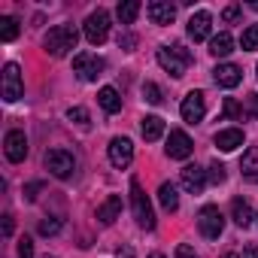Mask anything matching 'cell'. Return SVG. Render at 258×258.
<instances>
[{
	"label": "cell",
	"instance_id": "6da1fadb",
	"mask_svg": "<svg viewBox=\"0 0 258 258\" xmlns=\"http://www.w3.org/2000/svg\"><path fill=\"white\" fill-rule=\"evenodd\" d=\"M76 43H79V31H76L73 25H55V28H49V34H46V40H43V46H46V52H49L52 58L70 55V52L76 49Z\"/></svg>",
	"mask_w": 258,
	"mask_h": 258
},
{
	"label": "cell",
	"instance_id": "7a4b0ae2",
	"mask_svg": "<svg viewBox=\"0 0 258 258\" xmlns=\"http://www.w3.org/2000/svg\"><path fill=\"white\" fill-rule=\"evenodd\" d=\"M191 61H195V58H191V52H188L182 43H173V46H161V49H158V64H161L170 76H176V79L185 73V67H188Z\"/></svg>",
	"mask_w": 258,
	"mask_h": 258
},
{
	"label": "cell",
	"instance_id": "3957f363",
	"mask_svg": "<svg viewBox=\"0 0 258 258\" xmlns=\"http://www.w3.org/2000/svg\"><path fill=\"white\" fill-rule=\"evenodd\" d=\"M131 210H134V219H137V225H140V228H146V231H152V228H155L152 204H149V198H146V191L140 188V182H137V179H131Z\"/></svg>",
	"mask_w": 258,
	"mask_h": 258
},
{
	"label": "cell",
	"instance_id": "277c9868",
	"mask_svg": "<svg viewBox=\"0 0 258 258\" xmlns=\"http://www.w3.org/2000/svg\"><path fill=\"white\" fill-rule=\"evenodd\" d=\"M198 228H201V234H204L207 240L222 237V231H225V216H222V210L213 207V204H207V207L198 213Z\"/></svg>",
	"mask_w": 258,
	"mask_h": 258
},
{
	"label": "cell",
	"instance_id": "5b68a950",
	"mask_svg": "<svg viewBox=\"0 0 258 258\" xmlns=\"http://www.w3.org/2000/svg\"><path fill=\"white\" fill-rule=\"evenodd\" d=\"M82 34H85V40H88L91 46H100V43L109 37V16H106V10L91 13V16L85 19V25H82Z\"/></svg>",
	"mask_w": 258,
	"mask_h": 258
},
{
	"label": "cell",
	"instance_id": "8992f818",
	"mask_svg": "<svg viewBox=\"0 0 258 258\" xmlns=\"http://www.w3.org/2000/svg\"><path fill=\"white\" fill-rule=\"evenodd\" d=\"M103 67H106V61L97 58V55H88V52H82V55L73 58V70H76V76H79L82 82H94V79L103 73Z\"/></svg>",
	"mask_w": 258,
	"mask_h": 258
},
{
	"label": "cell",
	"instance_id": "52a82bcc",
	"mask_svg": "<svg viewBox=\"0 0 258 258\" xmlns=\"http://www.w3.org/2000/svg\"><path fill=\"white\" fill-rule=\"evenodd\" d=\"M46 167H49V173H52V176L67 179V176L73 173L76 161H73V155H70L67 149H49V152H46Z\"/></svg>",
	"mask_w": 258,
	"mask_h": 258
},
{
	"label": "cell",
	"instance_id": "ba28073f",
	"mask_svg": "<svg viewBox=\"0 0 258 258\" xmlns=\"http://www.w3.org/2000/svg\"><path fill=\"white\" fill-rule=\"evenodd\" d=\"M179 112H182V118H185L188 124L204 121V115H207V100H204V91H188V94L182 97Z\"/></svg>",
	"mask_w": 258,
	"mask_h": 258
},
{
	"label": "cell",
	"instance_id": "9c48e42d",
	"mask_svg": "<svg viewBox=\"0 0 258 258\" xmlns=\"http://www.w3.org/2000/svg\"><path fill=\"white\" fill-rule=\"evenodd\" d=\"M22 94H25L22 70H19V64H7V67H4V100H7V103H16Z\"/></svg>",
	"mask_w": 258,
	"mask_h": 258
},
{
	"label": "cell",
	"instance_id": "30bf717a",
	"mask_svg": "<svg viewBox=\"0 0 258 258\" xmlns=\"http://www.w3.org/2000/svg\"><path fill=\"white\" fill-rule=\"evenodd\" d=\"M109 161H112V167L124 170L127 164L134 161V143L127 140V137H115V140L109 143Z\"/></svg>",
	"mask_w": 258,
	"mask_h": 258
},
{
	"label": "cell",
	"instance_id": "8fae6325",
	"mask_svg": "<svg viewBox=\"0 0 258 258\" xmlns=\"http://www.w3.org/2000/svg\"><path fill=\"white\" fill-rule=\"evenodd\" d=\"M4 152H7V158L13 164L25 161L28 158V137H25V131H10L7 140H4Z\"/></svg>",
	"mask_w": 258,
	"mask_h": 258
},
{
	"label": "cell",
	"instance_id": "7c38bea8",
	"mask_svg": "<svg viewBox=\"0 0 258 258\" xmlns=\"http://www.w3.org/2000/svg\"><path fill=\"white\" fill-rule=\"evenodd\" d=\"M191 152H195L191 137H188L185 131H170V137H167V155L176 158V161H182V158H188Z\"/></svg>",
	"mask_w": 258,
	"mask_h": 258
},
{
	"label": "cell",
	"instance_id": "4fadbf2b",
	"mask_svg": "<svg viewBox=\"0 0 258 258\" xmlns=\"http://www.w3.org/2000/svg\"><path fill=\"white\" fill-rule=\"evenodd\" d=\"M210 25H213V16H210L207 10H201V13H195V16L188 19V37H191L195 43H201V40H207V37H210Z\"/></svg>",
	"mask_w": 258,
	"mask_h": 258
},
{
	"label": "cell",
	"instance_id": "5bb4252c",
	"mask_svg": "<svg viewBox=\"0 0 258 258\" xmlns=\"http://www.w3.org/2000/svg\"><path fill=\"white\" fill-rule=\"evenodd\" d=\"M182 185H185V191H191V195H201V191L207 188V170H201L198 164H188V167H182Z\"/></svg>",
	"mask_w": 258,
	"mask_h": 258
},
{
	"label": "cell",
	"instance_id": "9a60e30c",
	"mask_svg": "<svg viewBox=\"0 0 258 258\" xmlns=\"http://www.w3.org/2000/svg\"><path fill=\"white\" fill-rule=\"evenodd\" d=\"M146 13H149L152 25H170L176 19V7L167 4V0H152V4L146 7Z\"/></svg>",
	"mask_w": 258,
	"mask_h": 258
},
{
	"label": "cell",
	"instance_id": "2e32d148",
	"mask_svg": "<svg viewBox=\"0 0 258 258\" xmlns=\"http://www.w3.org/2000/svg\"><path fill=\"white\" fill-rule=\"evenodd\" d=\"M213 79H216V85H222V88H237L240 79H243V73H240L237 64H219V67L213 70Z\"/></svg>",
	"mask_w": 258,
	"mask_h": 258
},
{
	"label": "cell",
	"instance_id": "e0dca14e",
	"mask_svg": "<svg viewBox=\"0 0 258 258\" xmlns=\"http://www.w3.org/2000/svg\"><path fill=\"white\" fill-rule=\"evenodd\" d=\"M213 143L219 146V152H234V149L243 146V131H240V127H228V131H219Z\"/></svg>",
	"mask_w": 258,
	"mask_h": 258
},
{
	"label": "cell",
	"instance_id": "ac0fdd59",
	"mask_svg": "<svg viewBox=\"0 0 258 258\" xmlns=\"http://www.w3.org/2000/svg\"><path fill=\"white\" fill-rule=\"evenodd\" d=\"M118 213H121V198H118V195H109V198L97 207V219H100L103 225H112V222L118 219Z\"/></svg>",
	"mask_w": 258,
	"mask_h": 258
},
{
	"label": "cell",
	"instance_id": "d6986e66",
	"mask_svg": "<svg viewBox=\"0 0 258 258\" xmlns=\"http://www.w3.org/2000/svg\"><path fill=\"white\" fill-rule=\"evenodd\" d=\"M140 131H143V137H146L149 143L161 140V134H164V118H161V115H146V118L140 121Z\"/></svg>",
	"mask_w": 258,
	"mask_h": 258
},
{
	"label": "cell",
	"instance_id": "ffe728a7",
	"mask_svg": "<svg viewBox=\"0 0 258 258\" xmlns=\"http://www.w3.org/2000/svg\"><path fill=\"white\" fill-rule=\"evenodd\" d=\"M231 216H234V222L240 225V228H249L252 225V207H249V201H243V198H234L231 201Z\"/></svg>",
	"mask_w": 258,
	"mask_h": 258
},
{
	"label": "cell",
	"instance_id": "44dd1931",
	"mask_svg": "<svg viewBox=\"0 0 258 258\" xmlns=\"http://www.w3.org/2000/svg\"><path fill=\"white\" fill-rule=\"evenodd\" d=\"M210 52H213L216 58H228V55L234 52V40H231V34H228V31L216 34V37L210 40Z\"/></svg>",
	"mask_w": 258,
	"mask_h": 258
},
{
	"label": "cell",
	"instance_id": "7402d4cb",
	"mask_svg": "<svg viewBox=\"0 0 258 258\" xmlns=\"http://www.w3.org/2000/svg\"><path fill=\"white\" fill-rule=\"evenodd\" d=\"M97 103H100L106 112H118V109H121V97H118V91H115L112 85H103V88L97 91Z\"/></svg>",
	"mask_w": 258,
	"mask_h": 258
},
{
	"label": "cell",
	"instance_id": "603a6c76",
	"mask_svg": "<svg viewBox=\"0 0 258 258\" xmlns=\"http://www.w3.org/2000/svg\"><path fill=\"white\" fill-rule=\"evenodd\" d=\"M240 170H243L246 179H255V182H258V146H252V149L243 152V158H240Z\"/></svg>",
	"mask_w": 258,
	"mask_h": 258
},
{
	"label": "cell",
	"instance_id": "cb8c5ba5",
	"mask_svg": "<svg viewBox=\"0 0 258 258\" xmlns=\"http://www.w3.org/2000/svg\"><path fill=\"white\" fill-rule=\"evenodd\" d=\"M158 201H161V207H164L167 213H176V207H179L176 185H173V182H161V188H158Z\"/></svg>",
	"mask_w": 258,
	"mask_h": 258
},
{
	"label": "cell",
	"instance_id": "d4e9b609",
	"mask_svg": "<svg viewBox=\"0 0 258 258\" xmlns=\"http://www.w3.org/2000/svg\"><path fill=\"white\" fill-rule=\"evenodd\" d=\"M118 19H121V25H134V19L140 16V4L137 0H124V4H118Z\"/></svg>",
	"mask_w": 258,
	"mask_h": 258
},
{
	"label": "cell",
	"instance_id": "484cf974",
	"mask_svg": "<svg viewBox=\"0 0 258 258\" xmlns=\"http://www.w3.org/2000/svg\"><path fill=\"white\" fill-rule=\"evenodd\" d=\"M19 37V22L13 19V16H4V19H0V40H4V43H13Z\"/></svg>",
	"mask_w": 258,
	"mask_h": 258
},
{
	"label": "cell",
	"instance_id": "4316f807",
	"mask_svg": "<svg viewBox=\"0 0 258 258\" xmlns=\"http://www.w3.org/2000/svg\"><path fill=\"white\" fill-rule=\"evenodd\" d=\"M240 46H243V52H252V49H258V25H249V28L243 31V37H240Z\"/></svg>",
	"mask_w": 258,
	"mask_h": 258
},
{
	"label": "cell",
	"instance_id": "83f0119b",
	"mask_svg": "<svg viewBox=\"0 0 258 258\" xmlns=\"http://www.w3.org/2000/svg\"><path fill=\"white\" fill-rule=\"evenodd\" d=\"M143 97H146V103H152V106H158L164 97H161V88L155 85V82H143Z\"/></svg>",
	"mask_w": 258,
	"mask_h": 258
},
{
	"label": "cell",
	"instance_id": "f1b7e54d",
	"mask_svg": "<svg viewBox=\"0 0 258 258\" xmlns=\"http://www.w3.org/2000/svg\"><path fill=\"white\" fill-rule=\"evenodd\" d=\"M225 115L234 118V121H240V118H243V106H240L234 97H225Z\"/></svg>",
	"mask_w": 258,
	"mask_h": 258
},
{
	"label": "cell",
	"instance_id": "f546056e",
	"mask_svg": "<svg viewBox=\"0 0 258 258\" xmlns=\"http://www.w3.org/2000/svg\"><path fill=\"white\" fill-rule=\"evenodd\" d=\"M61 231V219H43L40 222V234L43 237H52V234H58Z\"/></svg>",
	"mask_w": 258,
	"mask_h": 258
},
{
	"label": "cell",
	"instance_id": "4dcf8cb0",
	"mask_svg": "<svg viewBox=\"0 0 258 258\" xmlns=\"http://www.w3.org/2000/svg\"><path fill=\"white\" fill-rule=\"evenodd\" d=\"M67 118L76 121V124H88V109H82V106H70V109H67Z\"/></svg>",
	"mask_w": 258,
	"mask_h": 258
},
{
	"label": "cell",
	"instance_id": "1f68e13d",
	"mask_svg": "<svg viewBox=\"0 0 258 258\" xmlns=\"http://www.w3.org/2000/svg\"><path fill=\"white\" fill-rule=\"evenodd\" d=\"M210 179L219 185V182H225V164H219V161H213L210 164Z\"/></svg>",
	"mask_w": 258,
	"mask_h": 258
},
{
	"label": "cell",
	"instance_id": "d6a6232c",
	"mask_svg": "<svg viewBox=\"0 0 258 258\" xmlns=\"http://www.w3.org/2000/svg\"><path fill=\"white\" fill-rule=\"evenodd\" d=\"M43 191V182L37 179V182H28L25 185V201H37V195Z\"/></svg>",
	"mask_w": 258,
	"mask_h": 258
},
{
	"label": "cell",
	"instance_id": "836d02e7",
	"mask_svg": "<svg viewBox=\"0 0 258 258\" xmlns=\"http://www.w3.org/2000/svg\"><path fill=\"white\" fill-rule=\"evenodd\" d=\"M19 258H34V243H31L28 237L19 240Z\"/></svg>",
	"mask_w": 258,
	"mask_h": 258
},
{
	"label": "cell",
	"instance_id": "e575fe53",
	"mask_svg": "<svg viewBox=\"0 0 258 258\" xmlns=\"http://www.w3.org/2000/svg\"><path fill=\"white\" fill-rule=\"evenodd\" d=\"M176 258H198V252H195L188 243H179V246H176Z\"/></svg>",
	"mask_w": 258,
	"mask_h": 258
},
{
	"label": "cell",
	"instance_id": "d590c367",
	"mask_svg": "<svg viewBox=\"0 0 258 258\" xmlns=\"http://www.w3.org/2000/svg\"><path fill=\"white\" fill-rule=\"evenodd\" d=\"M222 19L231 25V22H237L240 19V7H225V13H222Z\"/></svg>",
	"mask_w": 258,
	"mask_h": 258
},
{
	"label": "cell",
	"instance_id": "8d00e7d4",
	"mask_svg": "<svg viewBox=\"0 0 258 258\" xmlns=\"http://www.w3.org/2000/svg\"><path fill=\"white\" fill-rule=\"evenodd\" d=\"M243 258H258V243H249V246L243 249Z\"/></svg>",
	"mask_w": 258,
	"mask_h": 258
},
{
	"label": "cell",
	"instance_id": "74e56055",
	"mask_svg": "<svg viewBox=\"0 0 258 258\" xmlns=\"http://www.w3.org/2000/svg\"><path fill=\"white\" fill-rule=\"evenodd\" d=\"M4 234H7V237L13 234V216H4Z\"/></svg>",
	"mask_w": 258,
	"mask_h": 258
},
{
	"label": "cell",
	"instance_id": "f35d334b",
	"mask_svg": "<svg viewBox=\"0 0 258 258\" xmlns=\"http://www.w3.org/2000/svg\"><path fill=\"white\" fill-rule=\"evenodd\" d=\"M134 43H137V40H134V37H118V46H124V49H131V46H134Z\"/></svg>",
	"mask_w": 258,
	"mask_h": 258
},
{
	"label": "cell",
	"instance_id": "ab89813d",
	"mask_svg": "<svg viewBox=\"0 0 258 258\" xmlns=\"http://www.w3.org/2000/svg\"><path fill=\"white\" fill-rule=\"evenodd\" d=\"M118 258H134V249H131V246H121V249H118Z\"/></svg>",
	"mask_w": 258,
	"mask_h": 258
},
{
	"label": "cell",
	"instance_id": "60d3db41",
	"mask_svg": "<svg viewBox=\"0 0 258 258\" xmlns=\"http://www.w3.org/2000/svg\"><path fill=\"white\" fill-rule=\"evenodd\" d=\"M249 106H252V112H258V94H249Z\"/></svg>",
	"mask_w": 258,
	"mask_h": 258
},
{
	"label": "cell",
	"instance_id": "b9f144b4",
	"mask_svg": "<svg viewBox=\"0 0 258 258\" xmlns=\"http://www.w3.org/2000/svg\"><path fill=\"white\" fill-rule=\"evenodd\" d=\"M225 258H240V255H237V252H228V255H225Z\"/></svg>",
	"mask_w": 258,
	"mask_h": 258
},
{
	"label": "cell",
	"instance_id": "7bdbcfd3",
	"mask_svg": "<svg viewBox=\"0 0 258 258\" xmlns=\"http://www.w3.org/2000/svg\"><path fill=\"white\" fill-rule=\"evenodd\" d=\"M149 258H164V255H161V252H152V255H149Z\"/></svg>",
	"mask_w": 258,
	"mask_h": 258
},
{
	"label": "cell",
	"instance_id": "ee69618b",
	"mask_svg": "<svg viewBox=\"0 0 258 258\" xmlns=\"http://www.w3.org/2000/svg\"><path fill=\"white\" fill-rule=\"evenodd\" d=\"M249 7H252V10H258V0H252V4H249Z\"/></svg>",
	"mask_w": 258,
	"mask_h": 258
},
{
	"label": "cell",
	"instance_id": "f6af8a7d",
	"mask_svg": "<svg viewBox=\"0 0 258 258\" xmlns=\"http://www.w3.org/2000/svg\"><path fill=\"white\" fill-rule=\"evenodd\" d=\"M43 258H55V255H43Z\"/></svg>",
	"mask_w": 258,
	"mask_h": 258
},
{
	"label": "cell",
	"instance_id": "bcb514c9",
	"mask_svg": "<svg viewBox=\"0 0 258 258\" xmlns=\"http://www.w3.org/2000/svg\"><path fill=\"white\" fill-rule=\"evenodd\" d=\"M255 70H258V67H255Z\"/></svg>",
	"mask_w": 258,
	"mask_h": 258
}]
</instances>
